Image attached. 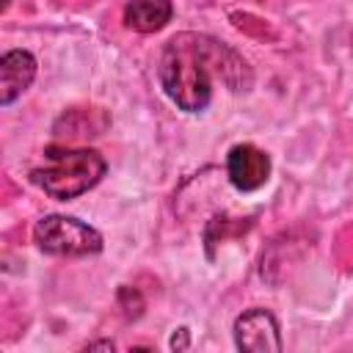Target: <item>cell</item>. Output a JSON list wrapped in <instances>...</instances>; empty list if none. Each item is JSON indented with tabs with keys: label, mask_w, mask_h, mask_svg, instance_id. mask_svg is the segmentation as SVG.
<instances>
[{
	"label": "cell",
	"mask_w": 353,
	"mask_h": 353,
	"mask_svg": "<svg viewBox=\"0 0 353 353\" xmlns=\"http://www.w3.org/2000/svg\"><path fill=\"white\" fill-rule=\"evenodd\" d=\"M157 77L165 97L185 113H201L212 102V83L229 91H248L254 72L248 61L226 41L207 33H176L165 41L157 63Z\"/></svg>",
	"instance_id": "cell-1"
},
{
	"label": "cell",
	"mask_w": 353,
	"mask_h": 353,
	"mask_svg": "<svg viewBox=\"0 0 353 353\" xmlns=\"http://www.w3.org/2000/svg\"><path fill=\"white\" fill-rule=\"evenodd\" d=\"M44 165L30 171V182L55 201H72L102 182L108 163L97 149L47 146Z\"/></svg>",
	"instance_id": "cell-2"
},
{
	"label": "cell",
	"mask_w": 353,
	"mask_h": 353,
	"mask_svg": "<svg viewBox=\"0 0 353 353\" xmlns=\"http://www.w3.org/2000/svg\"><path fill=\"white\" fill-rule=\"evenodd\" d=\"M33 240L44 254L52 256H94L102 251V234L72 218V215H44L33 226Z\"/></svg>",
	"instance_id": "cell-3"
},
{
	"label": "cell",
	"mask_w": 353,
	"mask_h": 353,
	"mask_svg": "<svg viewBox=\"0 0 353 353\" xmlns=\"http://www.w3.org/2000/svg\"><path fill=\"white\" fill-rule=\"evenodd\" d=\"M232 334H234L237 350H245V353H279L284 347L279 320L273 317V312L262 306H254L237 314Z\"/></svg>",
	"instance_id": "cell-4"
},
{
	"label": "cell",
	"mask_w": 353,
	"mask_h": 353,
	"mask_svg": "<svg viewBox=\"0 0 353 353\" xmlns=\"http://www.w3.org/2000/svg\"><path fill=\"white\" fill-rule=\"evenodd\" d=\"M270 154L262 152L254 143H237L226 154V176L234 190L240 193H254L268 185L270 179Z\"/></svg>",
	"instance_id": "cell-5"
},
{
	"label": "cell",
	"mask_w": 353,
	"mask_h": 353,
	"mask_svg": "<svg viewBox=\"0 0 353 353\" xmlns=\"http://www.w3.org/2000/svg\"><path fill=\"white\" fill-rule=\"evenodd\" d=\"M36 80V58L28 50H8L0 58V105L8 108Z\"/></svg>",
	"instance_id": "cell-6"
},
{
	"label": "cell",
	"mask_w": 353,
	"mask_h": 353,
	"mask_svg": "<svg viewBox=\"0 0 353 353\" xmlns=\"http://www.w3.org/2000/svg\"><path fill=\"white\" fill-rule=\"evenodd\" d=\"M171 17H174L171 0H130L121 11L124 25L138 33H157L171 22Z\"/></svg>",
	"instance_id": "cell-7"
},
{
	"label": "cell",
	"mask_w": 353,
	"mask_h": 353,
	"mask_svg": "<svg viewBox=\"0 0 353 353\" xmlns=\"http://www.w3.org/2000/svg\"><path fill=\"white\" fill-rule=\"evenodd\" d=\"M119 309L124 320H138L143 314V295L135 287H121L119 290Z\"/></svg>",
	"instance_id": "cell-8"
},
{
	"label": "cell",
	"mask_w": 353,
	"mask_h": 353,
	"mask_svg": "<svg viewBox=\"0 0 353 353\" xmlns=\"http://www.w3.org/2000/svg\"><path fill=\"white\" fill-rule=\"evenodd\" d=\"M188 345H190V331L182 325V328H176L174 336H171V347H174V350H185Z\"/></svg>",
	"instance_id": "cell-9"
},
{
	"label": "cell",
	"mask_w": 353,
	"mask_h": 353,
	"mask_svg": "<svg viewBox=\"0 0 353 353\" xmlns=\"http://www.w3.org/2000/svg\"><path fill=\"white\" fill-rule=\"evenodd\" d=\"M94 347H105V350H113L116 345H113L110 339H105V342H88V350H94Z\"/></svg>",
	"instance_id": "cell-10"
}]
</instances>
